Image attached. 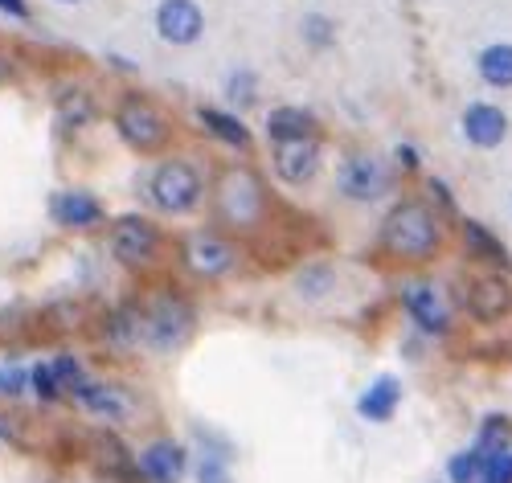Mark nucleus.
<instances>
[{
	"instance_id": "obj_1",
	"label": "nucleus",
	"mask_w": 512,
	"mask_h": 483,
	"mask_svg": "<svg viewBox=\"0 0 512 483\" xmlns=\"http://www.w3.org/2000/svg\"><path fill=\"white\" fill-rule=\"evenodd\" d=\"M377 246L394 262L422 267V262H431V258L443 254L447 226H443V217H439L435 205H426L422 197H406L386 213V222H381V230H377Z\"/></svg>"
},
{
	"instance_id": "obj_2",
	"label": "nucleus",
	"mask_w": 512,
	"mask_h": 483,
	"mask_svg": "<svg viewBox=\"0 0 512 483\" xmlns=\"http://www.w3.org/2000/svg\"><path fill=\"white\" fill-rule=\"evenodd\" d=\"M213 213L230 230H254L267 217V189L250 168H226L213 185Z\"/></svg>"
},
{
	"instance_id": "obj_3",
	"label": "nucleus",
	"mask_w": 512,
	"mask_h": 483,
	"mask_svg": "<svg viewBox=\"0 0 512 483\" xmlns=\"http://www.w3.org/2000/svg\"><path fill=\"white\" fill-rule=\"evenodd\" d=\"M140 324H144V344L160 348V353H168V348H177L189 340L193 332V307L181 299V295H156L144 303L140 312Z\"/></svg>"
},
{
	"instance_id": "obj_4",
	"label": "nucleus",
	"mask_w": 512,
	"mask_h": 483,
	"mask_svg": "<svg viewBox=\"0 0 512 483\" xmlns=\"http://www.w3.org/2000/svg\"><path fill=\"white\" fill-rule=\"evenodd\" d=\"M148 193H152L156 209H164V213H193L201 205L205 181H201V172L189 160H164L152 172Z\"/></svg>"
},
{
	"instance_id": "obj_5",
	"label": "nucleus",
	"mask_w": 512,
	"mask_h": 483,
	"mask_svg": "<svg viewBox=\"0 0 512 483\" xmlns=\"http://www.w3.org/2000/svg\"><path fill=\"white\" fill-rule=\"evenodd\" d=\"M336 189L345 193L349 201L369 205V201L386 197L394 189V172H390L386 160H377L369 152H353V156L340 160V168H336Z\"/></svg>"
},
{
	"instance_id": "obj_6",
	"label": "nucleus",
	"mask_w": 512,
	"mask_h": 483,
	"mask_svg": "<svg viewBox=\"0 0 512 483\" xmlns=\"http://www.w3.org/2000/svg\"><path fill=\"white\" fill-rule=\"evenodd\" d=\"M463 307H467V316L480 324H500L504 316H512V283H508L504 267H488L467 279Z\"/></svg>"
},
{
	"instance_id": "obj_7",
	"label": "nucleus",
	"mask_w": 512,
	"mask_h": 483,
	"mask_svg": "<svg viewBox=\"0 0 512 483\" xmlns=\"http://www.w3.org/2000/svg\"><path fill=\"white\" fill-rule=\"evenodd\" d=\"M115 131H119V136L132 144V148L156 152V148H164V140H168V119H164L148 99L132 95V99H123L119 111H115Z\"/></svg>"
},
{
	"instance_id": "obj_8",
	"label": "nucleus",
	"mask_w": 512,
	"mask_h": 483,
	"mask_svg": "<svg viewBox=\"0 0 512 483\" xmlns=\"http://www.w3.org/2000/svg\"><path fill=\"white\" fill-rule=\"evenodd\" d=\"M111 254L123 262V267H148V262H156V254H160V230L148 222V217L127 213L111 230Z\"/></svg>"
},
{
	"instance_id": "obj_9",
	"label": "nucleus",
	"mask_w": 512,
	"mask_h": 483,
	"mask_svg": "<svg viewBox=\"0 0 512 483\" xmlns=\"http://www.w3.org/2000/svg\"><path fill=\"white\" fill-rule=\"evenodd\" d=\"M185 267L197 279H222V275H230L238 267V250L222 234L197 230V234L185 238Z\"/></svg>"
},
{
	"instance_id": "obj_10",
	"label": "nucleus",
	"mask_w": 512,
	"mask_h": 483,
	"mask_svg": "<svg viewBox=\"0 0 512 483\" xmlns=\"http://www.w3.org/2000/svg\"><path fill=\"white\" fill-rule=\"evenodd\" d=\"M271 160H275L279 181H287V185H312V181L320 177V164H324L320 136H308V140H279Z\"/></svg>"
},
{
	"instance_id": "obj_11",
	"label": "nucleus",
	"mask_w": 512,
	"mask_h": 483,
	"mask_svg": "<svg viewBox=\"0 0 512 483\" xmlns=\"http://www.w3.org/2000/svg\"><path fill=\"white\" fill-rule=\"evenodd\" d=\"M508 111L496 107V103H467L463 115H459V131H463V140L480 148V152H492L508 140Z\"/></svg>"
},
{
	"instance_id": "obj_12",
	"label": "nucleus",
	"mask_w": 512,
	"mask_h": 483,
	"mask_svg": "<svg viewBox=\"0 0 512 483\" xmlns=\"http://www.w3.org/2000/svg\"><path fill=\"white\" fill-rule=\"evenodd\" d=\"M156 33L168 46H193L205 33V13L197 0H160L156 9Z\"/></svg>"
},
{
	"instance_id": "obj_13",
	"label": "nucleus",
	"mask_w": 512,
	"mask_h": 483,
	"mask_svg": "<svg viewBox=\"0 0 512 483\" xmlns=\"http://www.w3.org/2000/svg\"><path fill=\"white\" fill-rule=\"evenodd\" d=\"M402 307H406L410 320H414L426 336H447V328H451V307H447V299H443L431 283H410V287H402Z\"/></svg>"
},
{
	"instance_id": "obj_14",
	"label": "nucleus",
	"mask_w": 512,
	"mask_h": 483,
	"mask_svg": "<svg viewBox=\"0 0 512 483\" xmlns=\"http://www.w3.org/2000/svg\"><path fill=\"white\" fill-rule=\"evenodd\" d=\"M140 475L152 479V483H181V475H185V451L173 443V438H160V443L144 447Z\"/></svg>"
},
{
	"instance_id": "obj_15",
	"label": "nucleus",
	"mask_w": 512,
	"mask_h": 483,
	"mask_svg": "<svg viewBox=\"0 0 512 483\" xmlns=\"http://www.w3.org/2000/svg\"><path fill=\"white\" fill-rule=\"evenodd\" d=\"M50 209H54V222H62V226H70V230H87V226L103 222V205H99L91 193H82V189L58 193Z\"/></svg>"
},
{
	"instance_id": "obj_16",
	"label": "nucleus",
	"mask_w": 512,
	"mask_h": 483,
	"mask_svg": "<svg viewBox=\"0 0 512 483\" xmlns=\"http://www.w3.org/2000/svg\"><path fill=\"white\" fill-rule=\"evenodd\" d=\"M267 136H271V144H279V140H308V136H320V123L304 107H275L267 115Z\"/></svg>"
},
{
	"instance_id": "obj_17",
	"label": "nucleus",
	"mask_w": 512,
	"mask_h": 483,
	"mask_svg": "<svg viewBox=\"0 0 512 483\" xmlns=\"http://www.w3.org/2000/svg\"><path fill=\"white\" fill-rule=\"evenodd\" d=\"M398 402H402V385H398V377H377V381L361 393L357 410H361V418H369V422H390L394 410H398Z\"/></svg>"
},
{
	"instance_id": "obj_18",
	"label": "nucleus",
	"mask_w": 512,
	"mask_h": 483,
	"mask_svg": "<svg viewBox=\"0 0 512 483\" xmlns=\"http://www.w3.org/2000/svg\"><path fill=\"white\" fill-rule=\"evenodd\" d=\"M459 238H463L467 258L488 262V267H508V250H504V242H500L488 226H480V222H463V226H459Z\"/></svg>"
},
{
	"instance_id": "obj_19",
	"label": "nucleus",
	"mask_w": 512,
	"mask_h": 483,
	"mask_svg": "<svg viewBox=\"0 0 512 483\" xmlns=\"http://www.w3.org/2000/svg\"><path fill=\"white\" fill-rule=\"evenodd\" d=\"M476 74L492 91H512V41H492L476 58Z\"/></svg>"
},
{
	"instance_id": "obj_20",
	"label": "nucleus",
	"mask_w": 512,
	"mask_h": 483,
	"mask_svg": "<svg viewBox=\"0 0 512 483\" xmlns=\"http://www.w3.org/2000/svg\"><path fill=\"white\" fill-rule=\"evenodd\" d=\"M197 119H201V127L209 131L213 140H222V144H230V148H250V127L238 119V115H230V111H218V107H201L197 111Z\"/></svg>"
},
{
	"instance_id": "obj_21",
	"label": "nucleus",
	"mask_w": 512,
	"mask_h": 483,
	"mask_svg": "<svg viewBox=\"0 0 512 483\" xmlns=\"http://www.w3.org/2000/svg\"><path fill=\"white\" fill-rule=\"evenodd\" d=\"M74 393H78V402L87 410L107 414V418H123L127 410H132V398H127L123 389H115V385H87V381H82Z\"/></svg>"
},
{
	"instance_id": "obj_22",
	"label": "nucleus",
	"mask_w": 512,
	"mask_h": 483,
	"mask_svg": "<svg viewBox=\"0 0 512 483\" xmlns=\"http://www.w3.org/2000/svg\"><path fill=\"white\" fill-rule=\"evenodd\" d=\"M488 463H492V455H488L484 447L459 451V455L447 463V479H451V483H480L484 471H488Z\"/></svg>"
},
{
	"instance_id": "obj_23",
	"label": "nucleus",
	"mask_w": 512,
	"mask_h": 483,
	"mask_svg": "<svg viewBox=\"0 0 512 483\" xmlns=\"http://www.w3.org/2000/svg\"><path fill=\"white\" fill-rule=\"evenodd\" d=\"M300 33H304V41H308L312 50H328L332 41H336V21L324 17V13H308V17L300 21Z\"/></svg>"
},
{
	"instance_id": "obj_24",
	"label": "nucleus",
	"mask_w": 512,
	"mask_h": 483,
	"mask_svg": "<svg viewBox=\"0 0 512 483\" xmlns=\"http://www.w3.org/2000/svg\"><path fill=\"white\" fill-rule=\"evenodd\" d=\"M95 451H99V463L115 475H132V459H127V451L119 447V438L115 434H99L95 438Z\"/></svg>"
},
{
	"instance_id": "obj_25",
	"label": "nucleus",
	"mask_w": 512,
	"mask_h": 483,
	"mask_svg": "<svg viewBox=\"0 0 512 483\" xmlns=\"http://www.w3.org/2000/svg\"><path fill=\"white\" fill-rule=\"evenodd\" d=\"M226 95H230L238 107H250L254 99H259V78H254L250 70H238V74H230V82H226Z\"/></svg>"
},
{
	"instance_id": "obj_26",
	"label": "nucleus",
	"mask_w": 512,
	"mask_h": 483,
	"mask_svg": "<svg viewBox=\"0 0 512 483\" xmlns=\"http://www.w3.org/2000/svg\"><path fill=\"white\" fill-rule=\"evenodd\" d=\"M29 381H33V389H37V398H46V402H54L58 393L66 389L62 377H58V369H54V361H50V365H37V369L29 373Z\"/></svg>"
},
{
	"instance_id": "obj_27",
	"label": "nucleus",
	"mask_w": 512,
	"mask_h": 483,
	"mask_svg": "<svg viewBox=\"0 0 512 483\" xmlns=\"http://www.w3.org/2000/svg\"><path fill=\"white\" fill-rule=\"evenodd\" d=\"M332 283H336L332 267H308V271L300 275V291H304L308 299H320L324 291H332Z\"/></svg>"
},
{
	"instance_id": "obj_28",
	"label": "nucleus",
	"mask_w": 512,
	"mask_h": 483,
	"mask_svg": "<svg viewBox=\"0 0 512 483\" xmlns=\"http://www.w3.org/2000/svg\"><path fill=\"white\" fill-rule=\"evenodd\" d=\"M62 119L66 123H74V127H82V123H87L91 115H95V107H91V99L87 95H82V91H74V95H62Z\"/></svg>"
},
{
	"instance_id": "obj_29",
	"label": "nucleus",
	"mask_w": 512,
	"mask_h": 483,
	"mask_svg": "<svg viewBox=\"0 0 512 483\" xmlns=\"http://www.w3.org/2000/svg\"><path fill=\"white\" fill-rule=\"evenodd\" d=\"M197 479H201V483H230V471H226V451H218V455H201Z\"/></svg>"
},
{
	"instance_id": "obj_30",
	"label": "nucleus",
	"mask_w": 512,
	"mask_h": 483,
	"mask_svg": "<svg viewBox=\"0 0 512 483\" xmlns=\"http://www.w3.org/2000/svg\"><path fill=\"white\" fill-rule=\"evenodd\" d=\"M480 483H512V455L508 451L504 455H492V463H488V471H484Z\"/></svg>"
},
{
	"instance_id": "obj_31",
	"label": "nucleus",
	"mask_w": 512,
	"mask_h": 483,
	"mask_svg": "<svg viewBox=\"0 0 512 483\" xmlns=\"http://www.w3.org/2000/svg\"><path fill=\"white\" fill-rule=\"evenodd\" d=\"M54 369H58V377H62L66 389H78V385H82V365H78L74 357H58Z\"/></svg>"
},
{
	"instance_id": "obj_32",
	"label": "nucleus",
	"mask_w": 512,
	"mask_h": 483,
	"mask_svg": "<svg viewBox=\"0 0 512 483\" xmlns=\"http://www.w3.org/2000/svg\"><path fill=\"white\" fill-rule=\"evenodd\" d=\"M25 373L21 369H0V393H21Z\"/></svg>"
},
{
	"instance_id": "obj_33",
	"label": "nucleus",
	"mask_w": 512,
	"mask_h": 483,
	"mask_svg": "<svg viewBox=\"0 0 512 483\" xmlns=\"http://www.w3.org/2000/svg\"><path fill=\"white\" fill-rule=\"evenodd\" d=\"M394 156H398V164H402V168H406V172H414V168H418V152H414V148H410V144H402V148H398V152H394Z\"/></svg>"
},
{
	"instance_id": "obj_34",
	"label": "nucleus",
	"mask_w": 512,
	"mask_h": 483,
	"mask_svg": "<svg viewBox=\"0 0 512 483\" xmlns=\"http://www.w3.org/2000/svg\"><path fill=\"white\" fill-rule=\"evenodd\" d=\"M0 9H5V13H13V17H29L25 0H0Z\"/></svg>"
},
{
	"instance_id": "obj_35",
	"label": "nucleus",
	"mask_w": 512,
	"mask_h": 483,
	"mask_svg": "<svg viewBox=\"0 0 512 483\" xmlns=\"http://www.w3.org/2000/svg\"><path fill=\"white\" fill-rule=\"evenodd\" d=\"M9 78H13V62L0 58V82H9Z\"/></svg>"
},
{
	"instance_id": "obj_36",
	"label": "nucleus",
	"mask_w": 512,
	"mask_h": 483,
	"mask_svg": "<svg viewBox=\"0 0 512 483\" xmlns=\"http://www.w3.org/2000/svg\"><path fill=\"white\" fill-rule=\"evenodd\" d=\"M9 438H13V434H9V426H5V422H0V443H9Z\"/></svg>"
},
{
	"instance_id": "obj_37",
	"label": "nucleus",
	"mask_w": 512,
	"mask_h": 483,
	"mask_svg": "<svg viewBox=\"0 0 512 483\" xmlns=\"http://www.w3.org/2000/svg\"><path fill=\"white\" fill-rule=\"evenodd\" d=\"M58 5H78V0H58Z\"/></svg>"
}]
</instances>
